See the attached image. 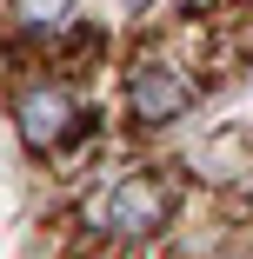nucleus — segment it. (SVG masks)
<instances>
[{
    "label": "nucleus",
    "mask_w": 253,
    "mask_h": 259,
    "mask_svg": "<svg viewBox=\"0 0 253 259\" xmlns=\"http://www.w3.org/2000/svg\"><path fill=\"white\" fill-rule=\"evenodd\" d=\"M160 220H167V186L154 173L107 180L87 199V226L107 233V239H147V233H160Z\"/></svg>",
    "instance_id": "f257e3e1"
},
{
    "label": "nucleus",
    "mask_w": 253,
    "mask_h": 259,
    "mask_svg": "<svg viewBox=\"0 0 253 259\" xmlns=\"http://www.w3.org/2000/svg\"><path fill=\"white\" fill-rule=\"evenodd\" d=\"M127 107H133V120H147V126L180 120V113L193 107V80H187L173 60H140V67L127 73Z\"/></svg>",
    "instance_id": "f03ea898"
},
{
    "label": "nucleus",
    "mask_w": 253,
    "mask_h": 259,
    "mask_svg": "<svg viewBox=\"0 0 253 259\" xmlns=\"http://www.w3.org/2000/svg\"><path fill=\"white\" fill-rule=\"evenodd\" d=\"M14 120L27 133V146H60L74 126H80V107H74V93L54 87V80H33L14 93Z\"/></svg>",
    "instance_id": "7ed1b4c3"
},
{
    "label": "nucleus",
    "mask_w": 253,
    "mask_h": 259,
    "mask_svg": "<svg viewBox=\"0 0 253 259\" xmlns=\"http://www.w3.org/2000/svg\"><path fill=\"white\" fill-rule=\"evenodd\" d=\"M14 14H20L27 27H60V20L74 14V0H14Z\"/></svg>",
    "instance_id": "20e7f679"
}]
</instances>
